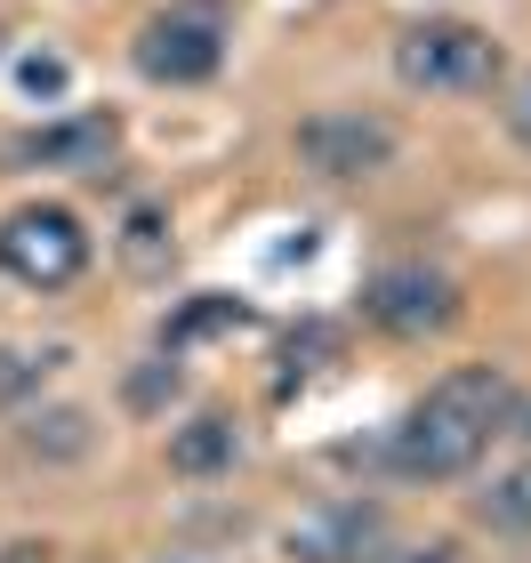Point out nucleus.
<instances>
[{
    "mask_svg": "<svg viewBox=\"0 0 531 563\" xmlns=\"http://www.w3.org/2000/svg\"><path fill=\"white\" fill-rule=\"evenodd\" d=\"M508 402H516V387H508L499 363H460L387 427L378 459H387V475H402V483H460V475L484 467V451L499 443Z\"/></svg>",
    "mask_w": 531,
    "mask_h": 563,
    "instance_id": "f257e3e1",
    "label": "nucleus"
},
{
    "mask_svg": "<svg viewBox=\"0 0 531 563\" xmlns=\"http://www.w3.org/2000/svg\"><path fill=\"white\" fill-rule=\"evenodd\" d=\"M395 81L419 97H484L499 73H508V48H499L484 24L467 16H419L395 33Z\"/></svg>",
    "mask_w": 531,
    "mask_h": 563,
    "instance_id": "f03ea898",
    "label": "nucleus"
},
{
    "mask_svg": "<svg viewBox=\"0 0 531 563\" xmlns=\"http://www.w3.org/2000/svg\"><path fill=\"white\" fill-rule=\"evenodd\" d=\"M460 314H467L460 282H451L443 266H427V258H395V266L363 274V322L387 330V339H402V346L443 339Z\"/></svg>",
    "mask_w": 531,
    "mask_h": 563,
    "instance_id": "7ed1b4c3",
    "label": "nucleus"
},
{
    "mask_svg": "<svg viewBox=\"0 0 531 563\" xmlns=\"http://www.w3.org/2000/svg\"><path fill=\"white\" fill-rule=\"evenodd\" d=\"M290 145H298V162H307L314 177H331V186L387 177L395 153H402L395 121H387V113H363V106H322V113H307V121L290 130Z\"/></svg>",
    "mask_w": 531,
    "mask_h": 563,
    "instance_id": "20e7f679",
    "label": "nucleus"
},
{
    "mask_svg": "<svg viewBox=\"0 0 531 563\" xmlns=\"http://www.w3.org/2000/svg\"><path fill=\"white\" fill-rule=\"evenodd\" d=\"M89 266V234L81 218L57 210V201H24V210L0 218V274L24 282V290H65Z\"/></svg>",
    "mask_w": 531,
    "mask_h": 563,
    "instance_id": "39448f33",
    "label": "nucleus"
},
{
    "mask_svg": "<svg viewBox=\"0 0 531 563\" xmlns=\"http://www.w3.org/2000/svg\"><path fill=\"white\" fill-rule=\"evenodd\" d=\"M130 65L154 89H201V81H218V65H225V24L201 16V9H162V16L137 24Z\"/></svg>",
    "mask_w": 531,
    "mask_h": 563,
    "instance_id": "423d86ee",
    "label": "nucleus"
},
{
    "mask_svg": "<svg viewBox=\"0 0 531 563\" xmlns=\"http://www.w3.org/2000/svg\"><path fill=\"white\" fill-rule=\"evenodd\" d=\"M121 153V113H65V121H41L9 145L16 169H73V177H97L113 169Z\"/></svg>",
    "mask_w": 531,
    "mask_h": 563,
    "instance_id": "0eeeda50",
    "label": "nucleus"
},
{
    "mask_svg": "<svg viewBox=\"0 0 531 563\" xmlns=\"http://www.w3.org/2000/svg\"><path fill=\"white\" fill-rule=\"evenodd\" d=\"M378 548H387V516L370 499H331L322 516H298L283 531L290 563H370Z\"/></svg>",
    "mask_w": 531,
    "mask_h": 563,
    "instance_id": "6e6552de",
    "label": "nucleus"
},
{
    "mask_svg": "<svg viewBox=\"0 0 531 563\" xmlns=\"http://www.w3.org/2000/svg\"><path fill=\"white\" fill-rule=\"evenodd\" d=\"M234 459H242V427L225 411H193L186 427H169V475L210 483V475H234Z\"/></svg>",
    "mask_w": 531,
    "mask_h": 563,
    "instance_id": "1a4fd4ad",
    "label": "nucleus"
},
{
    "mask_svg": "<svg viewBox=\"0 0 531 563\" xmlns=\"http://www.w3.org/2000/svg\"><path fill=\"white\" fill-rule=\"evenodd\" d=\"M113 258H121V274H137V282H162L177 266V225H169L162 201H130V210H121Z\"/></svg>",
    "mask_w": 531,
    "mask_h": 563,
    "instance_id": "9d476101",
    "label": "nucleus"
},
{
    "mask_svg": "<svg viewBox=\"0 0 531 563\" xmlns=\"http://www.w3.org/2000/svg\"><path fill=\"white\" fill-rule=\"evenodd\" d=\"M73 363V346H33V339H0V411H24V402H33L48 378H57Z\"/></svg>",
    "mask_w": 531,
    "mask_h": 563,
    "instance_id": "9b49d317",
    "label": "nucleus"
},
{
    "mask_svg": "<svg viewBox=\"0 0 531 563\" xmlns=\"http://www.w3.org/2000/svg\"><path fill=\"white\" fill-rule=\"evenodd\" d=\"M16 451L24 459H89L97 451V419L81 402H57V411H33L16 427Z\"/></svg>",
    "mask_w": 531,
    "mask_h": 563,
    "instance_id": "f8f14e48",
    "label": "nucleus"
},
{
    "mask_svg": "<svg viewBox=\"0 0 531 563\" xmlns=\"http://www.w3.org/2000/svg\"><path fill=\"white\" fill-rule=\"evenodd\" d=\"M467 507H475V523H484V531L531 540V459H523V467H508V475H491V483H484V492H475Z\"/></svg>",
    "mask_w": 531,
    "mask_h": 563,
    "instance_id": "ddd939ff",
    "label": "nucleus"
},
{
    "mask_svg": "<svg viewBox=\"0 0 531 563\" xmlns=\"http://www.w3.org/2000/svg\"><path fill=\"white\" fill-rule=\"evenodd\" d=\"M242 322H250V306H242V298L201 290V298L177 306V322H162V346H169V354H186L193 339H210V330H242Z\"/></svg>",
    "mask_w": 531,
    "mask_h": 563,
    "instance_id": "4468645a",
    "label": "nucleus"
},
{
    "mask_svg": "<svg viewBox=\"0 0 531 563\" xmlns=\"http://www.w3.org/2000/svg\"><path fill=\"white\" fill-rule=\"evenodd\" d=\"M339 354H346V330H339V322H298L290 339H283V371L307 378V371H331Z\"/></svg>",
    "mask_w": 531,
    "mask_h": 563,
    "instance_id": "2eb2a0df",
    "label": "nucleus"
},
{
    "mask_svg": "<svg viewBox=\"0 0 531 563\" xmlns=\"http://www.w3.org/2000/svg\"><path fill=\"white\" fill-rule=\"evenodd\" d=\"M177 395H186V371H177V363L130 371V411H162V402H177Z\"/></svg>",
    "mask_w": 531,
    "mask_h": 563,
    "instance_id": "dca6fc26",
    "label": "nucleus"
},
{
    "mask_svg": "<svg viewBox=\"0 0 531 563\" xmlns=\"http://www.w3.org/2000/svg\"><path fill=\"white\" fill-rule=\"evenodd\" d=\"M370 563H460V548L451 540H411V548H378Z\"/></svg>",
    "mask_w": 531,
    "mask_h": 563,
    "instance_id": "f3484780",
    "label": "nucleus"
},
{
    "mask_svg": "<svg viewBox=\"0 0 531 563\" xmlns=\"http://www.w3.org/2000/svg\"><path fill=\"white\" fill-rule=\"evenodd\" d=\"M499 121H508V137L531 153V73H523V81L508 89V106H499Z\"/></svg>",
    "mask_w": 531,
    "mask_h": 563,
    "instance_id": "a211bd4d",
    "label": "nucleus"
},
{
    "mask_svg": "<svg viewBox=\"0 0 531 563\" xmlns=\"http://www.w3.org/2000/svg\"><path fill=\"white\" fill-rule=\"evenodd\" d=\"M24 89H33V97L65 89V57H24Z\"/></svg>",
    "mask_w": 531,
    "mask_h": 563,
    "instance_id": "6ab92c4d",
    "label": "nucleus"
},
{
    "mask_svg": "<svg viewBox=\"0 0 531 563\" xmlns=\"http://www.w3.org/2000/svg\"><path fill=\"white\" fill-rule=\"evenodd\" d=\"M0 563H48V548H33V540H24V548H0Z\"/></svg>",
    "mask_w": 531,
    "mask_h": 563,
    "instance_id": "aec40b11",
    "label": "nucleus"
}]
</instances>
